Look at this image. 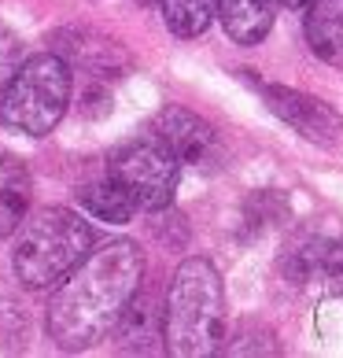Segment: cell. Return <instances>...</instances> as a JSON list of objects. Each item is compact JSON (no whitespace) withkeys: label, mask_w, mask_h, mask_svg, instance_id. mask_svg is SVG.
<instances>
[{"label":"cell","mask_w":343,"mask_h":358,"mask_svg":"<svg viewBox=\"0 0 343 358\" xmlns=\"http://www.w3.org/2000/svg\"><path fill=\"white\" fill-rule=\"evenodd\" d=\"M144 277V251L137 241H108L78 262L48 299V336L59 351H89L122 317Z\"/></svg>","instance_id":"1"},{"label":"cell","mask_w":343,"mask_h":358,"mask_svg":"<svg viewBox=\"0 0 343 358\" xmlns=\"http://www.w3.org/2000/svg\"><path fill=\"white\" fill-rule=\"evenodd\" d=\"M166 351L177 358H207L226 340V288L210 259H184L166 292Z\"/></svg>","instance_id":"2"},{"label":"cell","mask_w":343,"mask_h":358,"mask_svg":"<svg viewBox=\"0 0 343 358\" xmlns=\"http://www.w3.org/2000/svg\"><path fill=\"white\" fill-rule=\"evenodd\" d=\"M15 233L19 236L15 251H11V266H15L19 281L34 292L59 285L96 244L92 225L78 210L59 203L26 215Z\"/></svg>","instance_id":"3"},{"label":"cell","mask_w":343,"mask_h":358,"mask_svg":"<svg viewBox=\"0 0 343 358\" xmlns=\"http://www.w3.org/2000/svg\"><path fill=\"white\" fill-rule=\"evenodd\" d=\"M71 63L59 52L22 59L15 78L0 92V122L11 134L45 137L52 134L71 108Z\"/></svg>","instance_id":"4"},{"label":"cell","mask_w":343,"mask_h":358,"mask_svg":"<svg viewBox=\"0 0 343 358\" xmlns=\"http://www.w3.org/2000/svg\"><path fill=\"white\" fill-rule=\"evenodd\" d=\"M108 174L133 196L137 210H166L177 192L181 163L159 137L148 134V137L122 144L111 155Z\"/></svg>","instance_id":"5"},{"label":"cell","mask_w":343,"mask_h":358,"mask_svg":"<svg viewBox=\"0 0 343 358\" xmlns=\"http://www.w3.org/2000/svg\"><path fill=\"white\" fill-rule=\"evenodd\" d=\"M255 85L262 92V100H266V108L284 126H292L302 141L321 144V148H340L343 144V118L325 100L310 96V92H299V89H288V85H266V82H255Z\"/></svg>","instance_id":"6"},{"label":"cell","mask_w":343,"mask_h":358,"mask_svg":"<svg viewBox=\"0 0 343 358\" xmlns=\"http://www.w3.org/2000/svg\"><path fill=\"white\" fill-rule=\"evenodd\" d=\"M155 137L177 155L181 166H210L218 159V134L196 111L170 103L155 115Z\"/></svg>","instance_id":"7"},{"label":"cell","mask_w":343,"mask_h":358,"mask_svg":"<svg viewBox=\"0 0 343 358\" xmlns=\"http://www.w3.org/2000/svg\"><path fill=\"white\" fill-rule=\"evenodd\" d=\"M115 340H118V351L126 355H159L166 351V322H163V310L155 296L148 292H133V299L126 303L122 317L115 322Z\"/></svg>","instance_id":"8"},{"label":"cell","mask_w":343,"mask_h":358,"mask_svg":"<svg viewBox=\"0 0 343 358\" xmlns=\"http://www.w3.org/2000/svg\"><path fill=\"white\" fill-rule=\"evenodd\" d=\"M302 34L310 52L328 67L343 71V0H307Z\"/></svg>","instance_id":"9"},{"label":"cell","mask_w":343,"mask_h":358,"mask_svg":"<svg viewBox=\"0 0 343 358\" xmlns=\"http://www.w3.org/2000/svg\"><path fill=\"white\" fill-rule=\"evenodd\" d=\"M34 178L19 155L0 152V241L19 229V222L30 215Z\"/></svg>","instance_id":"10"},{"label":"cell","mask_w":343,"mask_h":358,"mask_svg":"<svg viewBox=\"0 0 343 358\" xmlns=\"http://www.w3.org/2000/svg\"><path fill=\"white\" fill-rule=\"evenodd\" d=\"M277 0H218V19L236 45H258L273 30Z\"/></svg>","instance_id":"11"},{"label":"cell","mask_w":343,"mask_h":358,"mask_svg":"<svg viewBox=\"0 0 343 358\" xmlns=\"http://www.w3.org/2000/svg\"><path fill=\"white\" fill-rule=\"evenodd\" d=\"M59 56L67 59V63H82V67H92L96 74L122 67V59H126L122 48H118L115 41H100L96 34H63Z\"/></svg>","instance_id":"12"},{"label":"cell","mask_w":343,"mask_h":358,"mask_svg":"<svg viewBox=\"0 0 343 358\" xmlns=\"http://www.w3.org/2000/svg\"><path fill=\"white\" fill-rule=\"evenodd\" d=\"M82 203H85L100 222H111V225H122V222H129V218L137 215L133 196H129L111 174L100 178V181H92L89 189L82 192Z\"/></svg>","instance_id":"13"},{"label":"cell","mask_w":343,"mask_h":358,"mask_svg":"<svg viewBox=\"0 0 343 358\" xmlns=\"http://www.w3.org/2000/svg\"><path fill=\"white\" fill-rule=\"evenodd\" d=\"M218 15V0H163V19L174 37H200Z\"/></svg>","instance_id":"14"},{"label":"cell","mask_w":343,"mask_h":358,"mask_svg":"<svg viewBox=\"0 0 343 358\" xmlns=\"http://www.w3.org/2000/svg\"><path fill=\"white\" fill-rule=\"evenodd\" d=\"M22 336H26V317L19 303L0 299V348H22Z\"/></svg>","instance_id":"15"},{"label":"cell","mask_w":343,"mask_h":358,"mask_svg":"<svg viewBox=\"0 0 343 358\" xmlns=\"http://www.w3.org/2000/svg\"><path fill=\"white\" fill-rule=\"evenodd\" d=\"M22 67V45L15 34L0 30V92H4V85L15 78V71Z\"/></svg>","instance_id":"16"},{"label":"cell","mask_w":343,"mask_h":358,"mask_svg":"<svg viewBox=\"0 0 343 358\" xmlns=\"http://www.w3.org/2000/svg\"><path fill=\"white\" fill-rule=\"evenodd\" d=\"M281 4H284V8H302L307 0H281Z\"/></svg>","instance_id":"17"},{"label":"cell","mask_w":343,"mask_h":358,"mask_svg":"<svg viewBox=\"0 0 343 358\" xmlns=\"http://www.w3.org/2000/svg\"><path fill=\"white\" fill-rule=\"evenodd\" d=\"M137 4H144V8H148V4H155V0H137Z\"/></svg>","instance_id":"18"}]
</instances>
